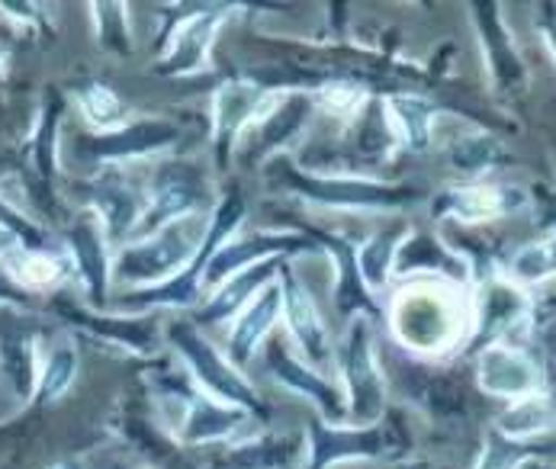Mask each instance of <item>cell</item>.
Returning a JSON list of instances; mask_svg holds the SVG:
<instances>
[{"instance_id":"14","label":"cell","mask_w":556,"mask_h":469,"mask_svg":"<svg viewBox=\"0 0 556 469\" xmlns=\"http://www.w3.org/2000/svg\"><path fill=\"white\" fill-rule=\"evenodd\" d=\"M80 210L93 213L106 241L116 248L129 244L136 238V229L146 213V190L132 183L123 167H103L93 177L80 180Z\"/></svg>"},{"instance_id":"9","label":"cell","mask_w":556,"mask_h":469,"mask_svg":"<svg viewBox=\"0 0 556 469\" xmlns=\"http://www.w3.org/2000/svg\"><path fill=\"white\" fill-rule=\"evenodd\" d=\"M412 444L408 431L390 418L354 428V424H325L313 421L306 428V467L303 469H331L341 464H361V460H396Z\"/></svg>"},{"instance_id":"37","label":"cell","mask_w":556,"mask_h":469,"mask_svg":"<svg viewBox=\"0 0 556 469\" xmlns=\"http://www.w3.org/2000/svg\"><path fill=\"white\" fill-rule=\"evenodd\" d=\"M412 226L408 223H387L383 229L370 234L361 248H357V270H361V280L364 287L377 296L390 287L393 280V261H396V248L399 241L405 238Z\"/></svg>"},{"instance_id":"25","label":"cell","mask_w":556,"mask_h":469,"mask_svg":"<svg viewBox=\"0 0 556 469\" xmlns=\"http://www.w3.org/2000/svg\"><path fill=\"white\" fill-rule=\"evenodd\" d=\"M393 277H399V280L434 277V280H447L457 287H473L470 261L454 244H447L444 238L421 232V229H408L405 238L399 241Z\"/></svg>"},{"instance_id":"34","label":"cell","mask_w":556,"mask_h":469,"mask_svg":"<svg viewBox=\"0 0 556 469\" xmlns=\"http://www.w3.org/2000/svg\"><path fill=\"white\" fill-rule=\"evenodd\" d=\"M75 106H78L84 126L90 129V136H103V132H116L126 123H132V110L129 103L103 80L84 78L75 80L65 93Z\"/></svg>"},{"instance_id":"39","label":"cell","mask_w":556,"mask_h":469,"mask_svg":"<svg viewBox=\"0 0 556 469\" xmlns=\"http://www.w3.org/2000/svg\"><path fill=\"white\" fill-rule=\"evenodd\" d=\"M90 23H93V42L106 55L129 59L136 42H132V26H129V7L126 3H90Z\"/></svg>"},{"instance_id":"1","label":"cell","mask_w":556,"mask_h":469,"mask_svg":"<svg viewBox=\"0 0 556 469\" xmlns=\"http://www.w3.org/2000/svg\"><path fill=\"white\" fill-rule=\"evenodd\" d=\"M399 344L421 357H444L467 347L473 325L470 287L434 277L402 280L390 306L383 309Z\"/></svg>"},{"instance_id":"46","label":"cell","mask_w":556,"mask_h":469,"mask_svg":"<svg viewBox=\"0 0 556 469\" xmlns=\"http://www.w3.org/2000/svg\"><path fill=\"white\" fill-rule=\"evenodd\" d=\"M20 248H23V241H20V238H16V232H13V229H10V226L0 219V264H7V261H10V257L20 251Z\"/></svg>"},{"instance_id":"26","label":"cell","mask_w":556,"mask_h":469,"mask_svg":"<svg viewBox=\"0 0 556 469\" xmlns=\"http://www.w3.org/2000/svg\"><path fill=\"white\" fill-rule=\"evenodd\" d=\"M318 248L321 254L331 257L334 264V287H331V296H334V306H338V315L344 321L364 315L370 321H377L383 315V306L377 303V296L364 287L361 280V270H357V248L341 238V234H328V232H306Z\"/></svg>"},{"instance_id":"16","label":"cell","mask_w":556,"mask_h":469,"mask_svg":"<svg viewBox=\"0 0 556 469\" xmlns=\"http://www.w3.org/2000/svg\"><path fill=\"white\" fill-rule=\"evenodd\" d=\"M62 248L72 261L84 303L97 313H106L110 309V290H113V244L106 241L97 216L87 210L72 216L65 226Z\"/></svg>"},{"instance_id":"6","label":"cell","mask_w":556,"mask_h":469,"mask_svg":"<svg viewBox=\"0 0 556 469\" xmlns=\"http://www.w3.org/2000/svg\"><path fill=\"white\" fill-rule=\"evenodd\" d=\"M338 386L348 402V424L367 428L387 418L390 411V395H387V377L377 360V328L370 318L357 315L344 321V331L334 344V360Z\"/></svg>"},{"instance_id":"21","label":"cell","mask_w":556,"mask_h":469,"mask_svg":"<svg viewBox=\"0 0 556 469\" xmlns=\"http://www.w3.org/2000/svg\"><path fill=\"white\" fill-rule=\"evenodd\" d=\"M264 364L274 383H280L287 392L300 395L303 402H309L316 408L318 421L325 424H348V402L344 392L334 380H328L325 373H318L316 367H309L300 354H293L280 338H267L264 344Z\"/></svg>"},{"instance_id":"10","label":"cell","mask_w":556,"mask_h":469,"mask_svg":"<svg viewBox=\"0 0 556 469\" xmlns=\"http://www.w3.org/2000/svg\"><path fill=\"white\" fill-rule=\"evenodd\" d=\"M49 313L55 315L68 331L90 338L93 344L126 351L132 357H152L164 341L159 315H126V313H97L84 300H75L68 293L49 296Z\"/></svg>"},{"instance_id":"41","label":"cell","mask_w":556,"mask_h":469,"mask_svg":"<svg viewBox=\"0 0 556 469\" xmlns=\"http://www.w3.org/2000/svg\"><path fill=\"white\" fill-rule=\"evenodd\" d=\"M309 97H313L316 110H325L328 116L344 119V123H354V119L361 116V110L370 103L367 87H361L357 80L344 78L321 80V84H316V87L309 90Z\"/></svg>"},{"instance_id":"48","label":"cell","mask_w":556,"mask_h":469,"mask_svg":"<svg viewBox=\"0 0 556 469\" xmlns=\"http://www.w3.org/2000/svg\"><path fill=\"white\" fill-rule=\"evenodd\" d=\"M521 469H554V467H547V464H544L541 457H534V460H528V464H525Z\"/></svg>"},{"instance_id":"2","label":"cell","mask_w":556,"mask_h":469,"mask_svg":"<svg viewBox=\"0 0 556 469\" xmlns=\"http://www.w3.org/2000/svg\"><path fill=\"white\" fill-rule=\"evenodd\" d=\"M152 402H155V421L187 451V447H206V444H236L241 438L264 428L254 415L244 408L226 405L200 390L190 373L177 367H159L149 380Z\"/></svg>"},{"instance_id":"11","label":"cell","mask_w":556,"mask_h":469,"mask_svg":"<svg viewBox=\"0 0 556 469\" xmlns=\"http://www.w3.org/2000/svg\"><path fill=\"white\" fill-rule=\"evenodd\" d=\"M316 103L309 93H300L296 87H277L257 110L254 123L244 129V136L236 145V155L251 164L264 167L270 157H277L283 149H290L313 123Z\"/></svg>"},{"instance_id":"36","label":"cell","mask_w":556,"mask_h":469,"mask_svg":"<svg viewBox=\"0 0 556 469\" xmlns=\"http://www.w3.org/2000/svg\"><path fill=\"white\" fill-rule=\"evenodd\" d=\"M80 373V351L78 341L72 334L55 338L39 364V380H36V392L29 405H55L59 398H65L68 390L75 386Z\"/></svg>"},{"instance_id":"22","label":"cell","mask_w":556,"mask_h":469,"mask_svg":"<svg viewBox=\"0 0 556 469\" xmlns=\"http://www.w3.org/2000/svg\"><path fill=\"white\" fill-rule=\"evenodd\" d=\"M277 280H280V296H283L280 321L287 325V334L293 338L300 357L309 367H316L318 373H325L331 367V360H334V344H331L325 315H321L318 303L313 300V293H309V287L300 280L296 270H290L283 264L280 274H277Z\"/></svg>"},{"instance_id":"32","label":"cell","mask_w":556,"mask_h":469,"mask_svg":"<svg viewBox=\"0 0 556 469\" xmlns=\"http://www.w3.org/2000/svg\"><path fill=\"white\" fill-rule=\"evenodd\" d=\"M116 434L123 438L126 451L142 460L149 469H193L184 457V447L161 428L155 418H139L126 411L116 421Z\"/></svg>"},{"instance_id":"45","label":"cell","mask_w":556,"mask_h":469,"mask_svg":"<svg viewBox=\"0 0 556 469\" xmlns=\"http://www.w3.org/2000/svg\"><path fill=\"white\" fill-rule=\"evenodd\" d=\"M0 309H20V313L33 309V296L16 287V280L10 277L3 264H0Z\"/></svg>"},{"instance_id":"4","label":"cell","mask_w":556,"mask_h":469,"mask_svg":"<svg viewBox=\"0 0 556 469\" xmlns=\"http://www.w3.org/2000/svg\"><path fill=\"white\" fill-rule=\"evenodd\" d=\"M248 219V203L241 197V190H226L206 223L203 244L197 251V257L187 264V270H180L174 280L159 283V287H146V290H123L119 296L110 300L113 313L126 315H159L164 309H197L203 303V277L206 267L213 261V254L241 232Z\"/></svg>"},{"instance_id":"44","label":"cell","mask_w":556,"mask_h":469,"mask_svg":"<svg viewBox=\"0 0 556 469\" xmlns=\"http://www.w3.org/2000/svg\"><path fill=\"white\" fill-rule=\"evenodd\" d=\"M534 29H538V36H541V42H544L547 55L554 59V65H556V3L554 0H544V3H538V7H534Z\"/></svg>"},{"instance_id":"43","label":"cell","mask_w":556,"mask_h":469,"mask_svg":"<svg viewBox=\"0 0 556 469\" xmlns=\"http://www.w3.org/2000/svg\"><path fill=\"white\" fill-rule=\"evenodd\" d=\"M0 13L7 16V20H13L16 26H26V29H33V33H52L49 29V16H46V7H39V3H3L0 0Z\"/></svg>"},{"instance_id":"18","label":"cell","mask_w":556,"mask_h":469,"mask_svg":"<svg viewBox=\"0 0 556 469\" xmlns=\"http://www.w3.org/2000/svg\"><path fill=\"white\" fill-rule=\"evenodd\" d=\"M236 7H193L180 20H174L170 33L164 36V52L159 59V75L164 78H190L210 68V52L216 33L229 20Z\"/></svg>"},{"instance_id":"35","label":"cell","mask_w":556,"mask_h":469,"mask_svg":"<svg viewBox=\"0 0 556 469\" xmlns=\"http://www.w3.org/2000/svg\"><path fill=\"white\" fill-rule=\"evenodd\" d=\"M556 428V398L547 390L525 395L518 402H508L505 411L495 418V434L515 444H531Z\"/></svg>"},{"instance_id":"3","label":"cell","mask_w":556,"mask_h":469,"mask_svg":"<svg viewBox=\"0 0 556 469\" xmlns=\"http://www.w3.org/2000/svg\"><path fill=\"white\" fill-rule=\"evenodd\" d=\"M267 187L283 190L309 206L334 210V213H399L412 210L425 200L418 187L408 183H387L357 174H321L296 167L287 155L270 157L264 164Z\"/></svg>"},{"instance_id":"13","label":"cell","mask_w":556,"mask_h":469,"mask_svg":"<svg viewBox=\"0 0 556 469\" xmlns=\"http://www.w3.org/2000/svg\"><path fill=\"white\" fill-rule=\"evenodd\" d=\"M470 20L477 29L479 55H482V68L495 97L502 100H518L525 97V90L531 87V72L515 46V36L502 16V3L492 0H479L470 3Z\"/></svg>"},{"instance_id":"42","label":"cell","mask_w":556,"mask_h":469,"mask_svg":"<svg viewBox=\"0 0 556 469\" xmlns=\"http://www.w3.org/2000/svg\"><path fill=\"white\" fill-rule=\"evenodd\" d=\"M534 457H538V451L531 444H515V441H505L502 434L489 431L473 469H521Z\"/></svg>"},{"instance_id":"27","label":"cell","mask_w":556,"mask_h":469,"mask_svg":"<svg viewBox=\"0 0 556 469\" xmlns=\"http://www.w3.org/2000/svg\"><path fill=\"white\" fill-rule=\"evenodd\" d=\"M283 264H287V261H264V264H257V267H248V270L236 274L232 280H226L223 287H216L213 293L203 296V303L193 309L190 321H193L197 328L232 325L241 315V309H244L270 280H277V274H280Z\"/></svg>"},{"instance_id":"17","label":"cell","mask_w":556,"mask_h":469,"mask_svg":"<svg viewBox=\"0 0 556 469\" xmlns=\"http://www.w3.org/2000/svg\"><path fill=\"white\" fill-rule=\"evenodd\" d=\"M293 254H321V248L306 232H274V229L239 232L213 254L203 277V296L248 267H257L264 261H287Z\"/></svg>"},{"instance_id":"30","label":"cell","mask_w":556,"mask_h":469,"mask_svg":"<svg viewBox=\"0 0 556 469\" xmlns=\"http://www.w3.org/2000/svg\"><path fill=\"white\" fill-rule=\"evenodd\" d=\"M383 110H387V119L396 132L399 149H408L415 155L431 149L434 123L441 113V106L431 97L415 93V90H396V93L383 97Z\"/></svg>"},{"instance_id":"12","label":"cell","mask_w":556,"mask_h":469,"mask_svg":"<svg viewBox=\"0 0 556 469\" xmlns=\"http://www.w3.org/2000/svg\"><path fill=\"white\" fill-rule=\"evenodd\" d=\"M470 300H473V325H470V338L464 351H470L473 357L489 344L508 341L515 331L528 328L534 318V303L528 290L515 287L498 270L473 283Z\"/></svg>"},{"instance_id":"7","label":"cell","mask_w":556,"mask_h":469,"mask_svg":"<svg viewBox=\"0 0 556 469\" xmlns=\"http://www.w3.org/2000/svg\"><path fill=\"white\" fill-rule=\"evenodd\" d=\"M210 216H190L161 232L129 241L113 251V283L123 290H146L174 280L197 257Z\"/></svg>"},{"instance_id":"47","label":"cell","mask_w":556,"mask_h":469,"mask_svg":"<svg viewBox=\"0 0 556 469\" xmlns=\"http://www.w3.org/2000/svg\"><path fill=\"white\" fill-rule=\"evenodd\" d=\"M46 469H87V464H84V460H78V457H65V460H55V464H49Z\"/></svg>"},{"instance_id":"20","label":"cell","mask_w":556,"mask_h":469,"mask_svg":"<svg viewBox=\"0 0 556 469\" xmlns=\"http://www.w3.org/2000/svg\"><path fill=\"white\" fill-rule=\"evenodd\" d=\"M42 338L46 328L39 318L20 309H0V383L23 405H29L36 392Z\"/></svg>"},{"instance_id":"49","label":"cell","mask_w":556,"mask_h":469,"mask_svg":"<svg viewBox=\"0 0 556 469\" xmlns=\"http://www.w3.org/2000/svg\"><path fill=\"white\" fill-rule=\"evenodd\" d=\"M3 68H7V52H3V46H0V75H3Z\"/></svg>"},{"instance_id":"29","label":"cell","mask_w":556,"mask_h":469,"mask_svg":"<svg viewBox=\"0 0 556 469\" xmlns=\"http://www.w3.org/2000/svg\"><path fill=\"white\" fill-rule=\"evenodd\" d=\"M65 106H68V97L62 90H49L42 97V106H39V116H36L29 145H26L29 167L49 197L55 193V183L62 174V149H65L62 145V116H65Z\"/></svg>"},{"instance_id":"24","label":"cell","mask_w":556,"mask_h":469,"mask_svg":"<svg viewBox=\"0 0 556 469\" xmlns=\"http://www.w3.org/2000/svg\"><path fill=\"white\" fill-rule=\"evenodd\" d=\"M270 90L254 78H229L219 84L216 97H213V161L219 170H226L236 157V145L244 136V129L254 123L257 110L264 106V100L270 97Z\"/></svg>"},{"instance_id":"15","label":"cell","mask_w":556,"mask_h":469,"mask_svg":"<svg viewBox=\"0 0 556 469\" xmlns=\"http://www.w3.org/2000/svg\"><path fill=\"white\" fill-rule=\"evenodd\" d=\"M180 139V129L167 119H132L116 132L103 136H78L72 142V155L84 164H93L97 170L103 167H126L142 157H159L170 152Z\"/></svg>"},{"instance_id":"5","label":"cell","mask_w":556,"mask_h":469,"mask_svg":"<svg viewBox=\"0 0 556 469\" xmlns=\"http://www.w3.org/2000/svg\"><path fill=\"white\" fill-rule=\"evenodd\" d=\"M164 341L174 351L177 364L190 373V380L206 395H213L226 405L244 408L261 424H270V408L264 405V398L248 383V377L239 367L226 357V351H219L203 334V328H197L190 318H170L164 325Z\"/></svg>"},{"instance_id":"23","label":"cell","mask_w":556,"mask_h":469,"mask_svg":"<svg viewBox=\"0 0 556 469\" xmlns=\"http://www.w3.org/2000/svg\"><path fill=\"white\" fill-rule=\"evenodd\" d=\"M477 386L492 398L518 402L525 395L547 390V377L544 364L528 347L498 341L477 354Z\"/></svg>"},{"instance_id":"19","label":"cell","mask_w":556,"mask_h":469,"mask_svg":"<svg viewBox=\"0 0 556 469\" xmlns=\"http://www.w3.org/2000/svg\"><path fill=\"white\" fill-rule=\"evenodd\" d=\"M531 206V193L511 183H492V180H464L447 190H441L431 200L434 219H451L460 226H482L498 223L515 213H525Z\"/></svg>"},{"instance_id":"28","label":"cell","mask_w":556,"mask_h":469,"mask_svg":"<svg viewBox=\"0 0 556 469\" xmlns=\"http://www.w3.org/2000/svg\"><path fill=\"white\" fill-rule=\"evenodd\" d=\"M280 306H283V296H280V280H270L244 309L232 321L229 328V338H226V357L244 370L257 351L267 344V338L274 334L277 321H280Z\"/></svg>"},{"instance_id":"40","label":"cell","mask_w":556,"mask_h":469,"mask_svg":"<svg viewBox=\"0 0 556 469\" xmlns=\"http://www.w3.org/2000/svg\"><path fill=\"white\" fill-rule=\"evenodd\" d=\"M447 161L454 170H460L467 180H482V174L495 170L502 161H505V149L485 136V132H473V136H464L457 139L451 149H447Z\"/></svg>"},{"instance_id":"33","label":"cell","mask_w":556,"mask_h":469,"mask_svg":"<svg viewBox=\"0 0 556 469\" xmlns=\"http://www.w3.org/2000/svg\"><path fill=\"white\" fill-rule=\"evenodd\" d=\"M3 267L16 280V287L26 290L29 296H36V293H59V287L68 277H75L72 261H68L62 244L59 248H39V251L20 248Z\"/></svg>"},{"instance_id":"38","label":"cell","mask_w":556,"mask_h":469,"mask_svg":"<svg viewBox=\"0 0 556 469\" xmlns=\"http://www.w3.org/2000/svg\"><path fill=\"white\" fill-rule=\"evenodd\" d=\"M505 280H511L521 290L541 287L556 280V232L544 234L541 241H528L521 244L498 270Z\"/></svg>"},{"instance_id":"31","label":"cell","mask_w":556,"mask_h":469,"mask_svg":"<svg viewBox=\"0 0 556 469\" xmlns=\"http://www.w3.org/2000/svg\"><path fill=\"white\" fill-rule=\"evenodd\" d=\"M306 457V441L300 434H267L254 431L229 444L223 457L226 469H300Z\"/></svg>"},{"instance_id":"8","label":"cell","mask_w":556,"mask_h":469,"mask_svg":"<svg viewBox=\"0 0 556 469\" xmlns=\"http://www.w3.org/2000/svg\"><path fill=\"white\" fill-rule=\"evenodd\" d=\"M219 203L213 174L206 167H200L197 161H161L146 187V213L142 223L136 229V238H149L161 232L170 223L190 219V216H213Z\"/></svg>"},{"instance_id":"50","label":"cell","mask_w":556,"mask_h":469,"mask_svg":"<svg viewBox=\"0 0 556 469\" xmlns=\"http://www.w3.org/2000/svg\"><path fill=\"white\" fill-rule=\"evenodd\" d=\"M402 469H431V467H425V464H408V467H402Z\"/></svg>"}]
</instances>
